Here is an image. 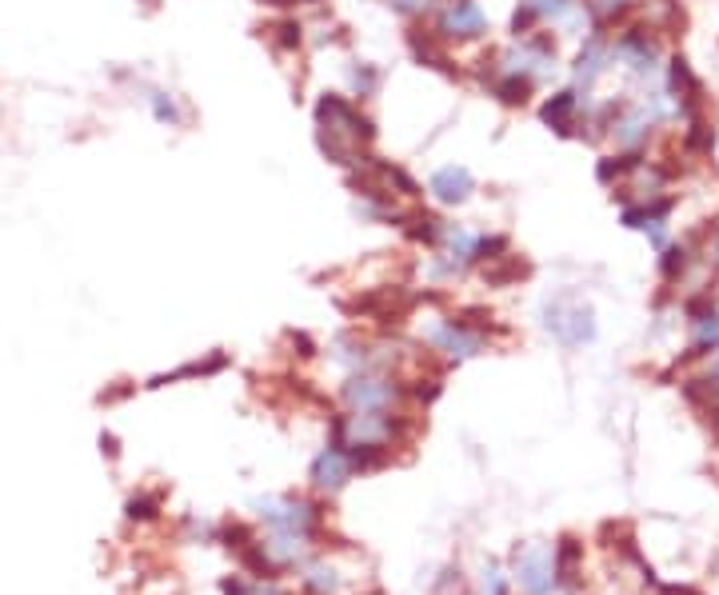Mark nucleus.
Returning a JSON list of instances; mask_svg holds the SVG:
<instances>
[{
  "label": "nucleus",
  "instance_id": "obj_16",
  "mask_svg": "<svg viewBox=\"0 0 719 595\" xmlns=\"http://www.w3.org/2000/svg\"><path fill=\"white\" fill-rule=\"evenodd\" d=\"M696 324V336H691V348H688V356L696 360V356H711V351H719V313L711 308L708 316H700V320H691Z\"/></svg>",
  "mask_w": 719,
  "mask_h": 595
},
{
  "label": "nucleus",
  "instance_id": "obj_9",
  "mask_svg": "<svg viewBox=\"0 0 719 595\" xmlns=\"http://www.w3.org/2000/svg\"><path fill=\"white\" fill-rule=\"evenodd\" d=\"M348 476H352V459H348V452L332 439L328 448L321 452V456L312 459V488L316 492H341L344 484H348Z\"/></svg>",
  "mask_w": 719,
  "mask_h": 595
},
{
  "label": "nucleus",
  "instance_id": "obj_14",
  "mask_svg": "<svg viewBox=\"0 0 719 595\" xmlns=\"http://www.w3.org/2000/svg\"><path fill=\"white\" fill-rule=\"evenodd\" d=\"M575 112H580V97H575L572 88H564V92H555V97L544 100V108H540V117H544L548 128H555L560 137H568L575 128Z\"/></svg>",
  "mask_w": 719,
  "mask_h": 595
},
{
  "label": "nucleus",
  "instance_id": "obj_29",
  "mask_svg": "<svg viewBox=\"0 0 719 595\" xmlns=\"http://www.w3.org/2000/svg\"><path fill=\"white\" fill-rule=\"evenodd\" d=\"M535 20H540V17H535L532 0H520V9H515V17H512V32H515V37H528Z\"/></svg>",
  "mask_w": 719,
  "mask_h": 595
},
{
  "label": "nucleus",
  "instance_id": "obj_8",
  "mask_svg": "<svg viewBox=\"0 0 719 595\" xmlns=\"http://www.w3.org/2000/svg\"><path fill=\"white\" fill-rule=\"evenodd\" d=\"M487 32V17L476 0H447L440 12V37L444 40H480Z\"/></svg>",
  "mask_w": 719,
  "mask_h": 595
},
{
  "label": "nucleus",
  "instance_id": "obj_28",
  "mask_svg": "<svg viewBox=\"0 0 719 595\" xmlns=\"http://www.w3.org/2000/svg\"><path fill=\"white\" fill-rule=\"evenodd\" d=\"M663 276H668V280H676V276L683 272V268H688V248H668V252H663Z\"/></svg>",
  "mask_w": 719,
  "mask_h": 595
},
{
  "label": "nucleus",
  "instance_id": "obj_4",
  "mask_svg": "<svg viewBox=\"0 0 719 595\" xmlns=\"http://www.w3.org/2000/svg\"><path fill=\"white\" fill-rule=\"evenodd\" d=\"M400 396V384L392 376H380V371H356L344 384V400L352 411H388Z\"/></svg>",
  "mask_w": 719,
  "mask_h": 595
},
{
  "label": "nucleus",
  "instance_id": "obj_20",
  "mask_svg": "<svg viewBox=\"0 0 719 595\" xmlns=\"http://www.w3.org/2000/svg\"><path fill=\"white\" fill-rule=\"evenodd\" d=\"M408 236L412 240H424V245H432V248H440V240H444V220L440 216H432V212H416V216H408Z\"/></svg>",
  "mask_w": 719,
  "mask_h": 595
},
{
  "label": "nucleus",
  "instance_id": "obj_7",
  "mask_svg": "<svg viewBox=\"0 0 719 595\" xmlns=\"http://www.w3.org/2000/svg\"><path fill=\"white\" fill-rule=\"evenodd\" d=\"M515 579L528 595H552L560 576H555V552L548 547H524L515 552Z\"/></svg>",
  "mask_w": 719,
  "mask_h": 595
},
{
  "label": "nucleus",
  "instance_id": "obj_15",
  "mask_svg": "<svg viewBox=\"0 0 719 595\" xmlns=\"http://www.w3.org/2000/svg\"><path fill=\"white\" fill-rule=\"evenodd\" d=\"M532 85L535 80L524 77V72H500L496 69V77H492V92H496V100L508 108L524 105V100L532 97Z\"/></svg>",
  "mask_w": 719,
  "mask_h": 595
},
{
  "label": "nucleus",
  "instance_id": "obj_31",
  "mask_svg": "<svg viewBox=\"0 0 719 595\" xmlns=\"http://www.w3.org/2000/svg\"><path fill=\"white\" fill-rule=\"evenodd\" d=\"M388 9L400 17H424L432 9V0H388Z\"/></svg>",
  "mask_w": 719,
  "mask_h": 595
},
{
  "label": "nucleus",
  "instance_id": "obj_30",
  "mask_svg": "<svg viewBox=\"0 0 719 595\" xmlns=\"http://www.w3.org/2000/svg\"><path fill=\"white\" fill-rule=\"evenodd\" d=\"M276 32H280V37H276V44H280V49H301V24H296V20H284V24H276Z\"/></svg>",
  "mask_w": 719,
  "mask_h": 595
},
{
  "label": "nucleus",
  "instance_id": "obj_17",
  "mask_svg": "<svg viewBox=\"0 0 719 595\" xmlns=\"http://www.w3.org/2000/svg\"><path fill=\"white\" fill-rule=\"evenodd\" d=\"M408 49H412V57H416L420 65H432V69L456 72V69H452V60H447V52L440 49L436 37H429V32H412V37H408Z\"/></svg>",
  "mask_w": 719,
  "mask_h": 595
},
{
  "label": "nucleus",
  "instance_id": "obj_19",
  "mask_svg": "<svg viewBox=\"0 0 719 595\" xmlns=\"http://www.w3.org/2000/svg\"><path fill=\"white\" fill-rule=\"evenodd\" d=\"M520 276H528V264L520 260V256H512V252L496 256V260H487V268H484L487 284H512V280H520Z\"/></svg>",
  "mask_w": 719,
  "mask_h": 595
},
{
  "label": "nucleus",
  "instance_id": "obj_34",
  "mask_svg": "<svg viewBox=\"0 0 719 595\" xmlns=\"http://www.w3.org/2000/svg\"><path fill=\"white\" fill-rule=\"evenodd\" d=\"M711 264L719 268V228H716V240H711Z\"/></svg>",
  "mask_w": 719,
  "mask_h": 595
},
{
  "label": "nucleus",
  "instance_id": "obj_18",
  "mask_svg": "<svg viewBox=\"0 0 719 595\" xmlns=\"http://www.w3.org/2000/svg\"><path fill=\"white\" fill-rule=\"evenodd\" d=\"M580 552H583L580 539H572V536L560 539V547H555V576H560V584H568V587L575 584V572H580Z\"/></svg>",
  "mask_w": 719,
  "mask_h": 595
},
{
  "label": "nucleus",
  "instance_id": "obj_26",
  "mask_svg": "<svg viewBox=\"0 0 719 595\" xmlns=\"http://www.w3.org/2000/svg\"><path fill=\"white\" fill-rule=\"evenodd\" d=\"M224 539H228V547H236V556H240L244 547L256 544L253 527H244V524H224Z\"/></svg>",
  "mask_w": 719,
  "mask_h": 595
},
{
  "label": "nucleus",
  "instance_id": "obj_23",
  "mask_svg": "<svg viewBox=\"0 0 719 595\" xmlns=\"http://www.w3.org/2000/svg\"><path fill=\"white\" fill-rule=\"evenodd\" d=\"M348 77H352V88H356V97H372L380 85V72L372 65H352Z\"/></svg>",
  "mask_w": 719,
  "mask_h": 595
},
{
  "label": "nucleus",
  "instance_id": "obj_2",
  "mask_svg": "<svg viewBox=\"0 0 719 595\" xmlns=\"http://www.w3.org/2000/svg\"><path fill=\"white\" fill-rule=\"evenodd\" d=\"M544 324L564 348H580L595 336V313L575 296H560V300L544 304Z\"/></svg>",
  "mask_w": 719,
  "mask_h": 595
},
{
  "label": "nucleus",
  "instance_id": "obj_27",
  "mask_svg": "<svg viewBox=\"0 0 719 595\" xmlns=\"http://www.w3.org/2000/svg\"><path fill=\"white\" fill-rule=\"evenodd\" d=\"M632 0H588V9H592L595 20H615L620 12H628Z\"/></svg>",
  "mask_w": 719,
  "mask_h": 595
},
{
  "label": "nucleus",
  "instance_id": "obj_1",
  "mask_svg": "<svg viewBox=\"0 0 719 595\" xmlns=\"http://www.w3.org/2000/svg\"><path fill=\"white\" fill-rule=\"evenodd\" d=\"M316 125H321L324 157L336 165H360V148L372 145V137H376L372 120L336 92H324L316 100Z\"/></svg>",
  "mask_w": 719,
  "mask_h": 595
},
{
  "label": "nucleus",
  "instance_id": "obj_6",
  "mask_svg": "<svg viewBox=\"0 0 719 595\" xmlns=\"http://www.w3.org/2000/svg\"><path fill=\"white\" fill-rule=\"evenodd\" d=\"M612 57L620 60V65L632 72V77H640V80L660 77V49H656V40H651L643 29H628V32H623V37L612 44Z\"/></svg>",
  "mask_w": 719,
  "mask_h": 595
},
{
  "label": "nucleus",
  "instance_id": "obj_10",
  "mask_svg": "<svg viewBox=\"0 0 719 595\" xmlns=\"http://www.w3.org/2000/svg\"><path fill=\"white\" fill-rule=\"evenodd\" d=\"M668 212H671V200L656 196V200H640V205L623 208V225L640 228V232H648L656 245H663V240H668Z\"/></svg>",
  "mask_w": 719,
  "mask_h": 595
},
{
  "label": "nucleus",
  "instance_id": "obj_32",
  "mask_svg": "<svg viewBox=\"0 0 719 595\" xmlns=\"http://www.w3.org/2000/svg\"><path fill=\"white\" fill-rule=\"evenodd\" d=\"M484 595H504V576H500V567H487L484 572Z\"/></svg>",
  "mask_w": 719,
  "mask_h": 595
},
{
  "label": "nucleus",
  "instance_id": "obj_13",
  "mask_svg": "<svg viewBox=\"0 0 719 595\" xmlns=\"http://www.w3.org/2000/svg\"><path fill=\"white\" fill-rule=\"evenodd\" d=\"M608 57H612V49H608V40L603 37H592L588 44L580 49V57H575V85L580 88H592L595 80H600V72L608 69Z\"/></svg>",
  "mask_w": 719,
  "mask_h": 595
},
{
  "label": "nucleus",
  "instance_id": "obj_22",
  "mask_svg": "<svg viewBox=\"0 0 719 595\" xmlns=\"http://www.w3.org/2000/svg\"><path fill=\"white\" fill-rule=\"evenodd\" d=\"M304 584H308V592H316V595H332L336 592V572H332V567L312 564L308 576H304Z\"/></svg>",
  "mask_w": 719,
  "mask_h": 595
},
{
  "label": "nucleus",
  "instance_id": "obj_12",
  "mask_svg": "<svg viewBox=\"0 0 719 595\" xmlns=\"http://www.w3.org/2000/svg\"><path fill=\"white\" fill-rule=\"evenodd\" d=\"M472 188H476V180H472L467 168L447 165L432 176V196H436L440 205H464L467 196H472Z\"/></svg>",
  "mask_w": 719,
  "mask_h": 595
},
{
  "label": "nucleus",
  "instance_id": "obj_25",
  "mask_svg": "<svg viewBox=\"0 0 719 595\" xmlns=\"http://www.w3.org/2000/svg\"><path fill=\"white\" fill-rule=\"evenodd\" d=\"M152 112H156V120L160 125H180V112H176V100L168 97V92H152Z\"/></svg>",
  "mask_w": 719,
  "mask_h": 595
},
{
  "label": "nucleus",
  "instance_id": "obj_21",
  "mask_svg": "<svg viewBox=\"0 0 719 595\" xmlns=\"http://www.w3.org/2000/svg\"><path fill=\"white\" fill-rule=\"evenodd\" d=\"M688 396H691V400H700V396H708L711 408L719 411V360L711 364V371L703 376V380H688Z\"/></svg>",
  "mask_w": 719,
  "mask_h": 595
},
{
  "label": "nucleus",
  "instance_id": "obj_11",
  "mask_svg": "<svg viewBox=\"0 0 719 595\" xmlns=\"http://www.w3.org/2000/svg\"><path fill=\"white\" fill-rule=\"evenodd\" d=\"M668 85H671V92H676V108H680L683 117L688 120L700 117L703 88H700V80H696V72H691V65L683 57H676L668 65Z\"/></svg>",
  "mask_w": 719,
  "mask_h": 595
},
{
  "label": "nucleus",
  "instance_id": "obj_24",
  "mask_svg": "<svg viewBox=\"0 0 719 595\" xmlns=\"http://www.w3.org/2000/svg\"><path fill=\"white\" fill-rule=\"evenodd\" d=\"M160 512V492L152 496H132L128 499V519H152Z\"/></svg>",
  "mask_w": 719,
  "mask_h": 595
},
{
  "label": "nucleus",
  "instance_id": "obj_3",
  "mask_svg": "<svg viewBox=\"0 0 719 595\" xmlns=\"http://www.w3.org/2000/svg\"><path fill=\"white\" fill-rule=\"evenodd\" d=\"M253 508L273 532L312 536V527H316V508L301 496H264V499H253Z\"/></svg>",
  "mask_w": 719,
  "mask_h": 595
},
{
  "label": "nucleus",
  "instance_id": "obj_5",
  "mask_svg": "<svg viewBox=\"0 0 719 595\" xmlns=\"http://www.w3.org/2000/svg\"><path fill=\"white\" fill-rule=\"evenodd\" d=\"M484 333H476V328H467V324H460L456 316L452 320H436L429 328V344L436 351H444L447 360H472V356H480L484 351Z\"/></svg>",
  "mask_w": 719,
  "mask_h": 595
},
{
  "label": "nucleus",
  "instance_id": "obj_33",
  "mask_svg": "<svg viewBox=\"0 0 719 595\" xmlns=\"http://www.w3.org/2000/svg\"><path fill=\"white\" fill-rule=\"evenodd\" d=\"M663 595H700L696 587H663Z\"/></svg>",
  "mask_w": 719,
  "mask_h": 595
}]
</instances>
